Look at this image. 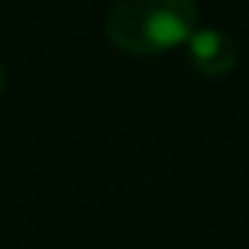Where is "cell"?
<instances>
[{
    "label": "cell",
    "instance_id": "6da1fadb",
    "mask_svg": "<svg viewBox=\"0 0 249 249\" xmlns=\"http://www.w3.org/2000/svg\"><path fill=\"white\" fill-rule=\"evenodd\" d=\"M199 29L196 0H114L104 16L110 44L129 57H158L189 44Z\"/></svg>",
    "mask_w": 249,
    "mask_h": 249
},
{
    "label": "cell",
    "instance_id": "7a4b0ae2",
    "mask_svg": "<svg viewBox=\"0 0 249 249\" xmlns=\"http://www.w3.org/2000/svg\"><path fill=\"white\" fill-rule=\"evenodd\" d=\"M189 63L199 76L205 79H224L227 73H233L240 63V51L233 44V38L227 32L214 29V25H202L189 38Z\"/></svg>",
    "mask_w": 249,
    "mask_h": 249
},
{
    "label": "cell",
    "instance_id": "3957f363",
    "mask_svg": "<svg viewBox=\"0 0 249 249\" xmlns=\"http://www.w3.org/2000/svg\"><path fill=\"white\" fill-rule=\"evenodd\" d=\"M3 89H6V70H3V63H0V95H3Z\"/></svg>",
    "mask_w": 249,
    "mask_h": 249
}]
</instances>
